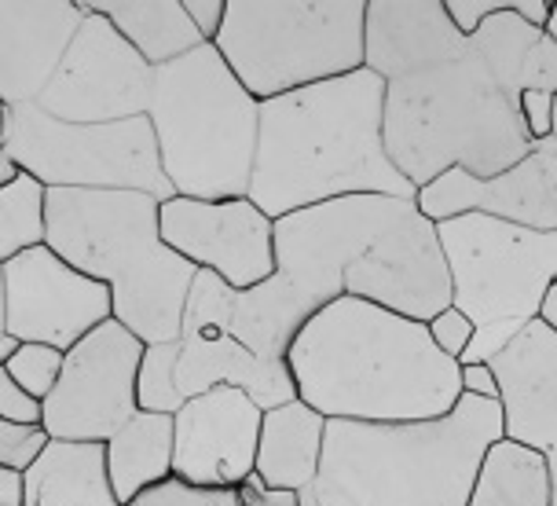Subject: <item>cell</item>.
<instances>
[{
	"mask_svg": "<svg viewBox=\"0 0 557 506\" xmlns=\"http://www.w3.org/2000/svg\"><path fill=\"white\" fill-rule=\"evenodd\" d=\"M550 455L503 436L487 448L466 506H550Z\"/></svg>",
	"mask_w": 557,
	"mask_h": 506,
	"instance_id": "obj_24",
	"label": "cell"
},
{
	"mask_svg": "<svg viewBox=\"0 0 557 506\" xmlns=\"http://www.w3.org/2000/svg\"><path fill=\"white\" fill-rule=\"evenodd\" d=\"M15 337H8V283H4V264H0V363L15 353Z\"/></svg>",
	"mask_w": 557,
	"mask_h": 506,
	"instance_id": "obj_39",
	"label": "cell"
},
{
	"mask_svg": "<svg viewBox=\"0 0 557 506\" xmlns=\"http://www.w3.org/2000/svg\"><path fill=\"white\" fill-rule=\"evenodd\" d=\"M128 506H243L238 489H206V484H187L181 478H169L144 495H136Z\"/></svg>",
	"mask_w": 557,
	"mask_h": 506,
	"instance_id": "obj_28",
	"label": "cell"
},
{
	"mask_svg": "<svg viewBox=\"0 0 557 506\" xmlns=\"http://www.w3.org/2000/svg\"><path fill=\"white\" fill-rule=\"evenodd\" d=\"M0 419L15 425H45V404L29 396L4 367H0Z\"/></svg>",
	"mask_w": 557,
	"mask_h": 506,
	"instance_id": "obj_32",
	"label": "cell"
},
{
	"mask_svg": "<svg viewBox=\"0 0 557 506\" xmlns=\"http://www.w3.org/2000/svg\"><path fill=\"white\" fill-rule=\"evenodd\" d=\"M444 8H447V18L455 23V29L470 41L487 18L510 8V0H444Z\"/></svg>",
	"mask_w": 557,
	"mask_h": 506,
	"instance_id": "obj_33",
	"label": "cell"
},
{
	"mask_svg": "<svg viewBox=\"0 0 557 506\" xmlns=\"http://www.w3.org/2000/svg\"><path fill=\"white\" fill-rule=\"evenodd\" d=\"M326 425H331V419H323L305 400H290L283 408L264 411L261 444H257V470H253L264 481V489L275 492L312 489L323 466Z\"/></svg>",
	"mask_w": 557,
	"mask_h": 506,
	"instance_id": "obj_20",
	"label": "cell"
},
{
	"mask_svg": "<svg viewBox=\"0 0 557 506\" xmlns=\"http://www.w3.org/2000/svg\"><path fill=\"white\" fill-rule=\"evenodd\" d=\"M495 441L503 408L476 396L430 422H331L301 506H466Z\"/></svg>",
	"mask_w": 557,
	"mask_h": 506,
	"instance_id": "obj_4",
	"label": "cell"
},
{
	"mask_svg": "<svg viewBox=\"0 0 557 506\" xmlns=\"http://www.w3.org/2000/svg\"><path fill=\"white\" fill-rule=\"evenodd\" d=\"M543 37H550V41L557 45V0H554V8H550V18H546V29H543Z\"/></svg>",
	"mask_w": 557,
	"mask_h": 506,
	"instance_id": "obj_43",
	"label": "cell"
},
{
	"mask_svg": "<svg viewBox=\"0 0 557 506\" xmlns=\"http://www.w3.org/2000/svg\"><path fill=\"white\" fill-rule=\"evenodd\" d=\"M162 239L232 291H253L278 272L275 221L253 198H169L162 202Z\"/></svg>",
	"mask_w": 557,
	"mask_h": 506,
	"instance_id": "obj_13",
	"label": "cell"
},
{
	"mask_svg": "<svg viewBox=\"0 0 557 506\" xmlns=\"http://www.w3.org/2000/svg\"><path fill=\"white\" fill-rule=\"evenodd\" d=\"M367 0H227L216 52L253 99L363 71Z\"/></svg>",
	"mask_w": 557,
	"mask_h": 506,
	"instance_id": "obj_8",
	"label": "cell"
},
{
	"mask_svg": "<svg viewBox=\"0 0 557 506\" xmlns=\"http://www.w3.org/2000/svg\"><path fill=\"white\" fill-rule=\"evenodd\" d=\"M521 122H524V133H529L532 144H543L554 136V96L546 92H521Z\"/></svg>",
	"mask_w": 557,
	"mask_h": 506,
	"instance_id": "obj_34",
	"label": "cell"
},
{
	"mask_svg": "<svg viewBox=\"0 0 557 506\" xmlns=\"http://www.w3.org/2000/svg\"><path fill=\"white\" fill-rule=\"evenodd\" d=\"M154 66L111 26V18L85 12L55 77L37 99L48 118L70 125H111L151 114Z\"/></svg>",
	"mask_w": 557,
	"mask_h": 506,
	"instance_id": "obj_12",
	"label": "cell"
},
{
	"mask_svg": "<svg viewBox=\"0 0 557 506\" xmlns=\"http://www.w3.org/2000/svg\"><path fill=\"white\" fill-rule=\"evenodd\" d=\"M243 506H301V492H275V489H264V481L253 478L243 484Z\"/></svg>",
	"mask_w": 557,
	"mask_h": 506,
	"instance_id": "obj_37",
	"label": "cell"
},
{
	"mask_svg": "<svg viewBox=\"0 0 557 506\" xmlns=\"http://www.w3.org/2000/svg\"><path fill=\"white\" fill-rule=\"evenodd\" d=\"M297 400L331 422H430L462 400V363L430 326L382 305L337 297L290 345Z\"/></svg>",
	"mask_w": 557,
	"mask_h": 506,
	"instance_id": "obj_2",
	"label": "cell"
},
{
	"mask_svg": "<svg viewBox=\"0 0 557 506\" xmlns=\"http://www.w3.org/2000/svg\"><path fill=\"white\" fill-rule=\"evenodd\" d=\"M77 4L82 12L111 18V26L154 71L206 45L184 12V0H77Z\"/></svg>",
	"mask_w": 557,
	"mask_h": 506,
	"instance_id": "obj_22",
	"label": "cell"
},
{
	"mask_svg": "<svg viewBox=\"0 0 557 506\" xmlns=\"http://www.w3.org/2000/svg\"><path fill=\"white\" fill-rule=\"evenodd\" d=\"M15 173H18V169H15L12 158H8V155H0V187H4L8 181H15Z\"/></svg>",
	"mask_w": 557,
	"mask_h": 506,
	"instance_id": "obj_42",
	"label": "cell"
},
{
	"mask_svg": "<svg viewBox=\"0 0 557 506\" xmlns=\"http://www.w3.org/2000/svg\"><path fill=\"white\" fill-rule=\"evenodd\" d=\"M176 419L173 415L139 411L107 441V473L117 503L128 506L136 495L173 478Z\"/></svg>",
	"mask_w": 557,
	"mask_h": 506,
	"instance_id": "obj_23",
	"label": "cell"
},
{
	"mask_svg": "<svg viewBox=\"0 0 557 506\" xmlns=\"http://www.w3.org/2000/svg\"><path fill=\"white\" fill-rule=\"evenodd\" d=\"M82 23L77 0H0V103H37Z\"/></svg>",
	"mask_w": 557,
	"mask_h": 506,
	"instance_id": "obj_17",
	"label": "cell"
},
{
	"mask_svg": "<svg viewBox=\"0 0 557 506\" xmlns=\"http://www.w3.org/2000/svg\"><path fill=\"white\" fill-rule=\"evenodd\" d=\"M48 246L114 294V320L144 345L184 331L198 268L162 239V202L144 192H48Z\"/></svg>",
	"mask_w": 557,
	"mask_h": 506,
	"instance_id": "obj_5",
	"label": "cell"
},
{
	"mask_svg": "<svg viewBox=\"0 0 557 506\" xmlns=\"http://www.w3.org/2000/svg\"><path fill=\"white\" fill-rule=\"evenodd\" d=\"M52 444L45 425H15L0 419V470L26 473Z\"/></svg>",
	"mask_w": 557,
	"mask_h": 506,
	"instance_id": "obj_29",
	"label": "cell"
},
{
	"mask_svg": "<svg viewBox=\"0 0 557 506\" xmlns=\"http://www.w3.org/2000/svg\"><path fill=\"white\" fill-rule=\"evenodd\" d=\"M147 118L173 195L250 198L261 99L246 92L216 45L158 66Z\"/></svg>",
	"mask_w": 557,
	"mask_h": 506,
	"instance_id": "obj_7",
	"label": "cell"
},
{
	"mask_svg": "<svg viewBox=\"0 0 557 506\" xmlns=\"http://www.w3.org/2000/svg\"><path fill=\"white\" fill-rule=\"evenodd\" d=\"M487 367L499 379L503 436L543 455L557 452V331L532 320Z\"/></svg>",
	"mask_w": 557,
	"mask_h": 506,
	"instance_id": "obj_18",
	"label": "cell"
},
{
	"mask_svg": "<svg viewBox=\"0 0 557 506\" xmlns=\"http://www.w3.org/2000/svg\"><path fill=\"white\" fill-rule=\"evenodd\" d=\"M543 37V29L529 26L524 18H517L510 8L499 15H492L487 23L470 37L476 55L487 63V71L495 74V82L510 99L521 103V66L524 55L532 52V45Z\"/></svg>",
	"mask_w": 557,
	"mask_h": 506,
	"instance_id": "obj_26",
	"label": "cell"
},
{
	"mask_svg": "<svg viewBox=\"0 0 557 506\" xmlns=\"http://www.w3.org/2000/svg\"><path fill=\"white\" fill-rule=\"evenodd\" d=\"M8 337L52 345L70 353L96 326L114 320V294L107 283L70 268L52 246L18 254L4 264Z\"/></svg>",
	"mask_w": 557,
	"mask_h": 506,
	"instance_id": "obj_14",
	"label": "cell"
},
{
	"mask_svg": "<svg viewBox=\"0 0 557 506\" xmlns=\"http://www.w3.org/2000/svg\"><path fill=\"white\" fill-rule=\"evenodd\" d=\"M23 506H122L107 473V444L52 441L23 473Z\"/></svg>",
	"mask_w": 557,
	"mask_h": 506,
	"instance_id": "obj_21",
	"label": "cell"
},
{
	"mask_svg": "<svg viewBox=\"0 0 557 506\" xmlns=\"http://www.w3.org/2000/svg\"><path fill=\"white\" fill-rule=\"evenodd\" d=\"M550 478H554V499H550V506H557V452H550Z\"/></svg>",
	"mask_w": 557,
	"mask_h": 506,
	"instance_id": "obj_44",
	"label": "cell"
},
{
	"mask_svg": "<svg viewBox=\"0 0 557 506\" xmlns=\"http://www.w3.org/2000/svg\"><path fill=\"white\" fill-rule=\"evenodd\" d=\"M15 169L37 176L48 192H144L169 202L173 184L165 181L151 118H128L111 125H70L48 118L37 103L8 107L4 151Z\"/></svg>",
	"mask_w": 557,
	"mask_h": 506,
	"instance_id": "obj_10",
	"label": "cell"
},
{
	"mask_svg": "<svg viewBox=\"0 0 557 506\" xmlns=\"http://www.w3.org/2000/svg\"><path fill=\"white\" fill-rule=\"evenodd\" d=\"M173 419V478L206 489H243L253 478L264 411L243 390H209L187 400Z\"/></svg>",
	"mask_w": 557,
	"mask_h": 506,
	"instance_id": "obj_15",
	"label": "cell"
},
{
	"mask_svg": "<svg viewBox=\"0 0 557 506\" xmlns=\"http://www.w3.org/2000/svg\"><path fill=\"white\" fill-rule=\"evenodd\" d=\"M521 92L557 96V45L550 37H540L521 66Z\"/></svg>",
	"mask_w": 557,
	"mask_h": 506,
	"instance_id": "obj_31",
	"label": "cell"
},
{
	"mask_svg": "<svg viewBox=\"0 0 557 506\" xmlns=\"http://www.w3.org/2000/svg\"><path fill=\"white\" fill-rule=\"evenodd\" d=\"M554 0H510V12L517 18H524L535 29H546V18H550Z\"/></svg>",
	"mask_w": 557,
	"mask_h": 506,
	"instance_id": "obj_38",
	"label": "cell"
},
{
	"mask_svg": "<svg viewBox=\"0 0 557 506\" xmlns=\"http://www.w3.org/2000/svg\"><path fill=\"white\" fill-rule=\"evenodd\" d=\"M425 326H430V337L436 342V349L462 363V356L470 353V345L476 337V323L470 320V316L451 305V309H444L441 316H433Z\"/></svg>",
	"mask_w": 557,
	"mask_h": 506,
	"instance_id": "obj_30",
	"label": "cell"
},
{
	"mask_svg": "<svg viewBox=\"0 0 557 506\" xmlns=\"http://www.w3.org/2000/svg\"><path fill=\"white\" fill-rule=\"evenodd\" d=\"M451 272V305L476 323L462 363H487L532 320L557 283V232H535L487 213L436 224Z\"/></svg>",
	"mask_w": 557,
	"mask_h": 506,
	"instance_id": "obj_9",
	"label": "cell"
},
{
	"mask_svg": "<svg viewBox=\"0 0 557 506\" xmlns=\"http://www.w3.org/2000/svg\"><path fill=\"white\" fill-rule=\"evenodd\" d=\"M532 147L517 99L473 45L451 63L385 85V151L414 192L451 169L492 181Z\"/></svg>",
	"mask_w": 557,
	"mask_h": 506,
	"instance_id": "obj_6",
	"label": "cell"
},
{
	"mask_svg": "<svg viewBox=\"0 0 557 506\" xmlns=\"http://www.w3.org/2000/svg\"><path fill=\"white\" fill-rule=\"evenodd\" d=\"M23 473L0 470V506H23Z\"/></svg>",
	"mask_w": 557,
	"mask_h": 506,
	"instance_id": "obj_40",
	"label": "cell"
},
{
	"mask_svg": "<svg viewBox=\"0 0 557 506\" xmlns=\"http://www.w3.org/2000/svg\"><path fill=\"white\" fill-rule=\"evenodd\" d=\"M184 12L195 23L198 37L206 45H216L224 29V15H227V0H184Z\"/></svg>",
	"mask_w": 557,
	"mask_h": 506,
	"instance_id": "obj_35",
	"label": "cell"
},
{
	"mask_svg": "<svg viewBox=\"0 0 557 506\" xmlns=\"http://www.w3.org/2000/svg\"><path fill=\"white\" fill-rule=\"evenodd\" d=\"M418 206L436 224L462 213H487L535 232H557V140L550 136L535 144L513 169L492 181L451 169L418 192Z\"/></svg>",
	"mask_w": 557,
	"mask_h": 506,
	"instance_id": "obj_16",
	"label": "cell"
},
{
	"mask_svg": "<svg viewBox=\"0 0 557 506\" xmlns=\"http://www.w3.org/2000/svg\"><path fill=\"white\" fill-rule=\"evenodd\" d=\"M147 345L117 320H107L66 353L52 396L45 400V430L52 441L107 444L139 415V363Z\"/></svg>",
	"mask_w": 557,
	"mask_h": 506,
	"instance_id": "obj_11",
	"label": "cell"
},
{
	"mask_svg": "<svg viewBox=\"0 0 557 506\" xmlns=\"http://www.w3.org/2000/svg\"><path fill=\"white\" fill-rule=\"evenodd\" d=\"M63 360H66V353L52 349V345L18 342L15 353L8 356L0 367H4V371L12 374V379L23 385L29 396H37V400L45 404L48 396H52V390H55L59 374H63Z\"/></svg>",
	"mask_w": 557,
	"mask_h": 506,
	"instance_id": "obj_27",
	"label": "cell"
},
{
	"mask_svg": "<svg viewBox=\"0 0 557 506\" xmlns=\"http://www.w3.org/2000/svg\"><path fill=\"white\" fill-rule=\"evenodd\" d=\"M540 320L546 326H554L557 331V283L550 286V294H546V301H543V312H540Z\"/></svg>",
	"mask_w": 557,
	"mask_h": 506,
	"instance_id": "obj_41",
	"label": "cell"
},
{
	"mask_svg": "<svg viewBox=\"0 0 557 506\" xmlns=\"http://www.w3.org/2000/svg\"><path fill=\"white\" fill-rule=\"evenodd\" d=\"M462 396L499 404V379L487 363H462Z\"/></svg>",
	"mask_w": 557,
	"mask_h": 506,
	"instance_id": "obj_36",
	"label": "cell"
},
{
	"mask_svg": "<svg viewBox=\"0 0 557 506\" xmlns=\"http://www.w3.org/2000/svg\"><path fill=\"white\" fill-rule=\"evenodd\" d=\"M466 48L444 0H367L363 66L385 85L451 63Z\"/></svg>",
	"mask_w": 557,
	"mask_h": 506,
	"instance_id": "obj_19",
	"label": "cell"
},
{
	"mask_svg": "<svg viewBox=\"0 0 557 506\" xmlns=\"http://www.w3.org/2000/svg\"><path fill=\"white\" fill-rule=\"evenodd\" d=\"M554 140H557V96H554Z\"/></svg>",
	"mask_w": 557,
	"mask_h": 506,
	"instance_id": "obj_46",
	"label": "cell"
},
{
	"mask_svg": "<svg viewBox=\"0 0 557 506\" xmlns=\"http://www.w3.org/2000/svg\"><path fill=\"white\" fill-rule=\"evenodd\" d=\"M275 268L312 309L356 297L418 323L451 309L441 232L418 198L348 195L283 217Z\"/></svg>",
	"mask_w": 557,
	"mask_h": 506,
	"instance_id": "obj_1",
	"label": "cell"
},
{
	"mask_svg": "<svg viewBox=\"0 0 557 506\" xmlns=\"http://www.w3.org/2000/svg\"><path fill=\"white\" fill-rule=\"evenodd\" d=\"M348 195L418 198L385 151V82L363 71L261 103L250 198L272 221Z\"/></svg>",
	"mask_w": 557,
	"mask_h": 506,
	"instance_id": "obj_3",
	"label": "cell"
},
{
	"mask_svg": "<svg viewBox=\"0 0 557 506\" xmlns=\"http://www.w3.org/2000/svg\"><path fill=\"white\" fill-rule=\"evenodd\" d=\"M37 246H48V187L18 169L0 187V264Z\"/></svg>",
	"mask_w": 557,
	"mask_h": 506,
	"instance_id": "obj_25",
	"label": "cell"
},
{
	"mask_svg": "<svg viewBox=\"0 0 557 506\" xmlns=\"http://www.w3.org/2000/svg\"><path fill=\"white\" fill-rule=\"evenodd\" d=\"M4 122H8V107L0 103V151H4Z\"/></svg>",
	"mask_w": 557,
	"mask_h": 506,
	"instance_id": "obj_45",
	"label": "cell"
}]
</instances>
